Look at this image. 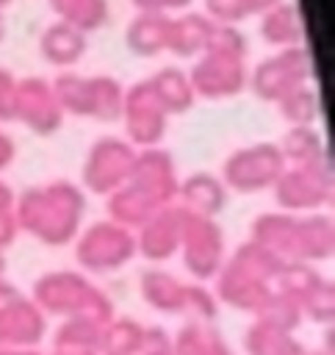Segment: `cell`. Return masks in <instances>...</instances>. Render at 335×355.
I'll list each match as a JSON object with an SVG mask.
<instances>
[{
    "label": "cell",
    "instance_id": "cell-12",
    "mask_svg": "<svg viewBox=\"0 0 335 355\" xmlns=\"http://www.w3.org/2000/svg\"><path fill=\"white\" fill-rule=\"evenodd\" d=\"M127 180L133 186H138L147 197H152L163 208V205L174 202L180 175H177L172 153H166L163 147H144L136 153V161H133Z\"/></svg>",
    "mask_w": 335,
    "mask_h": 355
},
{
    "label": "cell",
    "instance_id": "cell-27",
    "mask_svg": "<svg viewBox=\"0 0 335 355\" xmlns=\"http://www.w3.org/2000/svg\"><path fill=\"white\" fill-rule=\"evenodd\" d=\"M136 355H172V336L158 324L144 327V336H141Z\"/></svg>",
    "mask_w": 335,
    "mask_h": 355
},
{
    "label": "cell",
    "instance_id": "cell-24",
    "mask_svg": "<svg viewBox=\"0 0 335 355\" xmlns=\"http://www.w3.org/2000/svg\"><path fill=\"white\" fill-rule=\"evenodd\" d=\"M255 319H263V322H269L274 327H282V330H291V333H296L299 324L305 322L302 319V308L296 305V300H291L288 294H282L277 288L269 297V302L255 313Z\"/></svg>",
    "mask_w": 335,
    "mask_h": 355
},
{
    "label": "cell",
    "instance_id": "cell-16",
    "mask_svg": "<svg viewBox=\"0 0 335 355\" xmlns=\"http://www.w3.org/2000/svg\"><path fill=\"white\" fill-rule=\"evenodd\" d=\"M17 119H22L39 136H53L61 128L64 111L44 83H28L17 89Z\"/></svg>",
    "mask_w": 335,
    "mask_h": 355
},
{
    "label": "cell",
    "instance_id": "cell-20",
    "mask_svg": "<svg viewBox=\"0 0 335 355\" xmlns=\"http://www.w3.org/2000/svg\"><path fill=\"white\" fill-rule=\"evenodd\" d=\"M105 322H97L91 316H69L61 319V324L53 333V349L64 352H100Z\"/></svg>",
    "mask_w": 335,
    "mask_h": 355
},
{
    "label": "cell",
    "instance_id": "cell-28",
    "mask_svg": "<svg viewBox=\"0 0 335 355\" xmlns=\"http://www.w3.org/2000/svg\"><path fill=\"white\" fill-rule=\"evenodd\" d=\"M17 119V86L11 78L0 75V122Z\"/></svg>",
    "mask_w": 335,
    "mask_h": 355
},
{
    "label": "cell",
    "instance_id": "cell-23",
    "mask_svg": "<svg viewBox=\"0 0 335 355\" xmlns=\"http://www.w3.org/2000/svg\"><path fill=\"white\" fill-rule=\"evenodd\" d=\"M302 319L305 322H313V324H321L324 330L332 327V319H335V286L329 277H324L305 300H302Z\"/></svg>",
    "mask_w": 335,
    "mask_h": 355
},
{
    "label": "cell",
    "instance_id": "cell-8",
    "mask_svg": "<svg viewBox=\"0 0 335 355\" xmlns=\"http://www.w3.org/2000/svg\"><path fill=\"white\" fill-rule=\"evenodd\" d=\"M136 153L138 150L127 139H119V136L97 139L89 147L86 161L80 166V189L86 194L108 197L122 183H127L133 161H136Z\"/></svg>",
    "mask_w": 335,
    "mask_h": 355
},
{
    "label": "cell",
    "instance_id": "cell-31",
    "mask_svg": "<svg viewBox=\"0 0 335 355\" xmlns=\"http://www.w3.org/2000/svg\"><path fill=\"white\" fill-rule=\"evenodd\" d=\"M14 200H17V191L0 178V211H11L14 208Z\"/></svg>",
    "mask_w": 335,
    "mask_h": 355
},
{
    "label": "cell",
    "instance_id": "cell-26",
    "mask_svg": "<svg viewBox=\"0 0 335 355\" xmlns=\"http://www.w3.org/2000/svg\"><path fill=\"white\" fill-rule=\"evenodd\" d=\"M280 105H282V116L291 122V128H293V125H313L316 116H318L316 94L307 92V89H293V92H288V94L280 100Z\"/></svg>",
    "mask_w": 335,
    "mask_h": 355
},
{
    "label": "cell",
    "instance_id": "cell-34",
    "mask_svg": "<svg viewBox=\"0 0 335 355\" xmlns=\"http://www.w3.org/2000/svg\"><path fill=\"white\" fill-rule=\"evenodd\" d=\"M6 263H8V258H6V252H0V280L6 277Z\"/></svg>",
    "mask_w": 335,
    "mask_h": 355
},
{
    "label": "cell",
    "instance_id": "cell-19",
    "mask_svg": "<svg viewBox=\"0 0 335 355\" xmlns=\"http://www.w3.org/2000/svg\"><path fill=\"white\" fill-rule=\"evenodd\" d=\"M172 355H233L213 322L188 319L172 336Z\"/></svg>",
    "mask_w": 335,
    "mask_h": 355
},
{
    "label": "cell",
    "instance_id": "cell-2",
    "mask_svg": "<svg viewBox=\"0 0 335 355\" xmlns=\"http://www.w3.org/2000/svg\"><path fill=\"white\" fill-rule=\"evenodd\" d=\"M280 266L282 261L274 252L246 239L233 252H227L210 288L219 305L255 316L274 294V280L280 275Z\"/></svg>",
    "mask_w": 335,
    "mask_h": 355
},
{
    "label": "cell",
    "instance_id": "cell-14",
    "mask_svg": "<svg viewBox=\"0 0 335 355\" xmlns=\"http://www.w3.org/2000/svg\"><path fill=\"white\" fill-rule=\"evenodd\" d=\"M188 286H191V280H183L180 275H174L163 266H147L138 275L141 302L166 316H185Z\"/></svg>",
    "mask_w": 335,
    "mask_h": 355
},
{
    "label": "cell",
    "instance_id": "cell-10",
    "mask_svg": "<svg viewBox=\"0 0 335 355\" xmlns=\"http://www.w3.org/2000/svg\"><path fill=\"white\" fill-rule=\"evenodd\" d=\"M119 119H125V139L136 150L161 147V139L166 133V108L161 105L152 86L130 92L122 103Z\"/></svg>",
    "mask_w": 335,
    "mask_h": 355
},
{
    "label": "cell",
    "instance_id": "cell-13",
    "mask_svg": "<svg viewBox=\"0 0 335 355\" xmlns=\"http://www.w3.org/2000/svg\"><path fill=\"white\" fill-rule=\"evenodd\" d=\"M332 255H335V222H332V214L329 211L296 214L288 261L321 266V263H329Z\"/></svg>",
    "mask_w": 335,
    "mask_h": 355
},
{
    "label": "cell",
    "instance_id": "cell-33",
    "mask_svg": "<svg viewBox=\"0 0 335 355\" xmlns=\"http://www.w3.org/2000/svg\"><path fill=\"white\" fill-rule=\"evenodd\" d=\"M50 355H100V352H64V349H53Z\"/></svg>",
    "mask_w": 335,
    "mask_h": 355
},
{
    "label": "cell",
    "instance_id": "cell-22",
    "mask_svg": "<svg viewBox=\"0 0 335 355\" xmlns=\"http://www.w3.org/2000/svg\"><path fill=\"white\" fill-rule=\"evenodd\" d=\"M144 336V324L130 316H114L102 330L100 355H136Z\"/></svg>",
    "mask_w": 335,
    "mask_h": 355
},
{
    "label": "cell",
    "instance_id": "cell-36",
    "mask_svg": "<svg viewBox=\"0 0 335 355\" xmlns=\"http://www.w3.org/2000/svg\"><path fill=\"white\" fill-rule=\"evenodd\" d=\"M19 355H42V352H39V349H22Z\"/></svg>",
    "mask_w": 335,
    "mask_h": 355
},
{
    "label": "cell",
    "instance_id": "cell-17",
    "mask_svg": "<svg viewBox=\"0 0 335 355\" xmlns=\"http://www.w3.org/2000/svg\"><path fill=\"white\" fill-rule=\"evenodd\" d=\"M158 208L161 205L152 197H147L138 186H133L130 180L122 183L116 191H111L105 197V214H108V219L116 222V225H122V227H127V230H138Z\"/></svg>",
    "mask_w": 335,
    "mask_h": 355
},
{
    "label": "cell",
    "instance_id": "cell-4",
    "mask_svg": "<svg viewBox=\"0 0 335 355\" xmlns=\"http://www.w3.org/2000/svg\"><path fill=\"white\" fill-rule=\"evenodd\" d=\"M75 269L86 272L89 277H108L122 272L136 261V233L105 219L89 222L72 241Z\"/></svg>",
    "mask_w": 335,
    "mask_h": 355
},
{
    "label": "cell",
    "instance_id": "cell-35",
    "mask_svg": "<svg viewBox=\"0 0 335 355\" xmlns=\"http://www.w3.org/2000/svg\"><path fill=\"white\" fill-rule=\"evenodd\" d=\"M19 352H22V349H11V347H3V344H0V355H19Z\"/></svg>",
    "mask_w": 335,
    "mask_h": 355
},
{
    "label": "cell",
    "instance_id": "cell-21",
    "mask_svg": "<svg viewBox=\"0 0 335 355\" xmlns=\"http://www.w3.org/2000/svg\"><path fill=\"white\" fill-rule=\"evenodd\" d=\"M282 158H285V166H296V164H313V161H321L329 155L321 133L313 128V125H293L282 141L277 144Z\"/></svg>",
    "mask_w": 335,
    "mask_h": 355
},
{
    "label": "cell",
    "instance_id": "cell-9",
    "mask_svg": "<svg viewBox=\"0 0 335 355\" xmlns=\"http://www.w3.org/2000/svg\"><path fill=\"white\" fill-rule=\"evenodd\" d=\"M50 319L19 286L0 280V344L11 349H39Z\"/></svg>",
    "mask_w": 335,
    "mask_h": 355
},
{
    "label": "cell",
    "instance_id": "cell-25",
    "mask_svg": "<svg viewBox=\"0 0 335 355\" xmlns=\"http://www.w3.org/2000/svg\"><path fill=\"white\" fill-rule=\"evenodd\" d=\"M152 92L158 94V100H161V105L166 108V114H180V111H185V108L191 105V100H194L191 83H185V80H183L180 75H174V72L163 75V78L152 86Z\"/></svg>",
    "mask_w": 335,
    "mask_h": 355
},
{
    "label": "cell",
    "instance_id": "cell-11",
    "mask_svg": "<svg viewBox=\"0 0 335 355\" xmlns=\"http://www.w3.org/2000/svg\"><path fill=\"white\" fill-rule=\"evenodd\" d=\"M183 227V208L177 202L158 208L136 233V258H144L150 266H163L177 255Z\"/></svg>",
    "mask_w": 335,
    "mask_h": 355
},
{
    "label": "cell",
    "instance_id": "cell-6",
    "mask_svg": "<svg viewBox=\"0 0 335 355\" xmlns=\"http://www.w3.org/2000/svg\"><path fill=\"white\" fill-rule=\"evenodd\" d=\"M177 255L188 272V280L210 286L227 258V239H224L221 225L213 216L183 211Z\"/></svg>",
    "mask_w": 335,
    "mask_h": 355
},
{
    "label": "cell",
    "instance_id": "cell-30",
    "mask_svg": "<svg viewBox=\"0 0 335 355\" xmlns=\"http://www.w3.org/2000/svg\"><path fill=\"white\" fill-rule=\"evenodd\" d=\"M14 158H17V144H14V139L0 130V178L11 169Z\"/></svg>",
    "mask_w": 335,
    "mask_h": 355
},
{
    "label": "cell",
    "instance_id": "cell-29",
    "mask_svg": "<svg viewBox=\"0 0 335 355\" xmlns=\"http://www.w3.org/2000/svg\"><path fill=\"white\" fill-rule=\"evenodd\" d=\"M17 239H19V225L14 219V208L0 211V252H8Z\"/></svg>",
    "mask_w": 335,
    "mask_h": 355
},
{
    "label": "cell",
    "instance_id": "cell-15",
    "mask_svg": "<svg viewBox=\"0 0 335 355\" xmlns=\"http://www.w3.org/2000/svg\"><path fill=\"white\" fill-rule=\"evenodd\" d=\"M227 200H230V191L221 183V178L213 172H205V169L180 178L177 197H174V202L183 211L199 214V216H213V219L227 208Z\"/></svg>",
    "mask_w": 335,
    "mask_h": 355
},
{
    "label": "cell",
    "instance_id": "cell-3",
    "mask_svg": "<svg viewBox=\"0 0 335 355\" xmlns=\"http://www.w3.org/2000/svg\"><path fill=\"white\" fill-rule=\"evenodd\" d=\"M30 300L42 308L50 319H69V316H91L97 322H111L116 313L114 300L105 288L94 283L80 269H50L39 275L30 286Z\"/></svg>",
    "mask_w": 335,
    "mask_h": 355
},
{
    "label": "cell",
    "instance_id": "cell-5",
    "mask_svg": "<svg viewBox=\"0 0 335 355\" xmlns=\"http://www.w3.org/2000/svg\"><path fill=\"white\" fill-rule=\"evenodd\" d=\"M280 211L288 214H316L329 211L335 200V169L332 158H321L313 164L285 166L280 180L271 189Z\"/></svg>",
    "mask_w": 335,
    "mask_h": 355
},
{
    "label": "cell",
    "instance_id": "cell-7",
    "mask_svg": "<svg viewBox=\"0 0 335 355\" xmlns=\"http://www.w3.org/2000/svg\"><path fill=\"white\" fill-rule=\"evenodd\" d=\"M285 169V158L274 141H257L233 150L221 164V183L230 194H263L271 191Z\"/></svg>",
    "mask_w": 335,
    "mask_h": 355
},
{
    "label": "cell",
    "instance_id": "cell-32",
    "mask_svg": "<svg viewBox=\"0 0 335 355\" xmlns=\"http://www.w3.org/2000/svg\"><path fill=\"white\" fill-rule=\"evenodd\" d=\"M329 333H332V330H329ZM329 333H327V344H324V347H318V349H307L305 355H332V344H329L332 336H329Z\"/></svg>",
    "mask_w": 335,
    "mask_h": 355
},
{
    "label": "cell",
    "instance_id": "cell-1",
    "mask_svg": "<svg viewBox=\"0 0 335 355\" xmlns=\"http://www.w3.org/2000/svg\"><path fill=\"white\" fill-rule=\"evenodd\" d=\"M89 194L69 178H53L28 186L14 200V219L19 233L36 239L44 247H69L86 225Z\"/></svg>",
    "mask_w": 335,
    "mask_h": 355
},
{
    "label": "cell",
    "instance_id": "cell-18",
    "mask_svg": "<svg viewBox=\"0 0 335 355\" xmlns=\"http://www.w3.org/2000/svg\"><path fill=\"white\" fill-rule=\"evenodd\" d=\"M244 352L246 355H305L307 347L296 338V333L252 316L244 333Z\"/></svg>",
    "mask_w": 335,
    "mask_h": 355
}]
</instances>
